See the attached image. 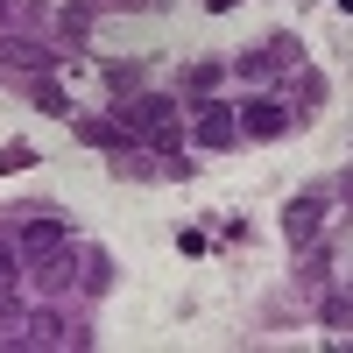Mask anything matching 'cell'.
Wrapping results in <instances>:
<instances>
[{
  "instance_id": "cell-1",
  "label": "cell",
  "mask_w": 353,
  "mask_h": 353,
  "mask_svg": "<svg viewBox=\"0 0 353 353\" xmlns=\"http://www.w3.org/2000/svg\"><path fill=\"white\" fill-rule=\"evenodd\" d=\"M121 128L141 134V141H156V149H170L176 128H184V113H176L170 99H134V106H121Z\"/></svg>"
},
{
  "instance_id": "cell-2",
  "label": "cell",
  "mask_w": 353,
  "mask_h": 353,
  "mask_svg": "<svg viewBox=\"0 0 353 353\" xmlns=\"http://www.w3.org/2000/svg\"><path fill=\"white\" fill-rule=\"evenodd\" d=\"M57 248H71V226H64V219H43V212H36V219L14 233V254H21V261H43V254H57Z\"/></svg>"
},
{
  "instance_id": "cell-3",
  "label": "cell",
  "mask_w": 353,
  "mask_h": 353,
  "mask_svg": "<svg viewBox=\"0 0 353 353\" xmlns=\"http://www.w3.org/2000/svg\"><path fill=\"white\" fill-rule=\"evenodd\" d=\"M233 134H241V113H233V106H205V121H198V141H205V149H226Z\"/></svg>"
},
{
  "instance_id": "cell-4",
  "label": "cell",
  "mask_w": 353,
  "mask_h": 353,
  "mask_svg": "<svg viewBox=\"0 0 353 353\" xmlns=\"http://www.w3.org/2000/svg\"><path fill=\"white\" fill-rule=\"evenodd\" d=\"M241 121H248V128H254V134H283V121H290V113H283V106H276V99H254V106H248V113H241Z\"/></svg>"
},
{
  "instance_id": "cell-5",
  "label": "cell",
  "mask_w": 353,
  "mask_h": 353,
  "mask_svg": "<svg viewBox=\"0 0 353 353\" xmlns=\"http://www.w3.org/2000/svg\"><path fill=\"white\" fill-rule=\"evenodd\" d=\"M311 233H318V198L290 205V241H311Z\"/></svg>"
},
{
  "instance_id": "cell-6",
  "label": "cell",
  "mask_w": 353,
  "mask_h": 353,
  "mask_svg": "<svg viewBox=\"0 0 353 353\" xmlns=\"http://www.w3.org/2000/svg\"><path fill=\"white\" fill-rule=\"evenodd\" d=\"M28 163H36V156H28L21 141H14V149H0V170H28Z\"/></svg>"
}]
</instances>
